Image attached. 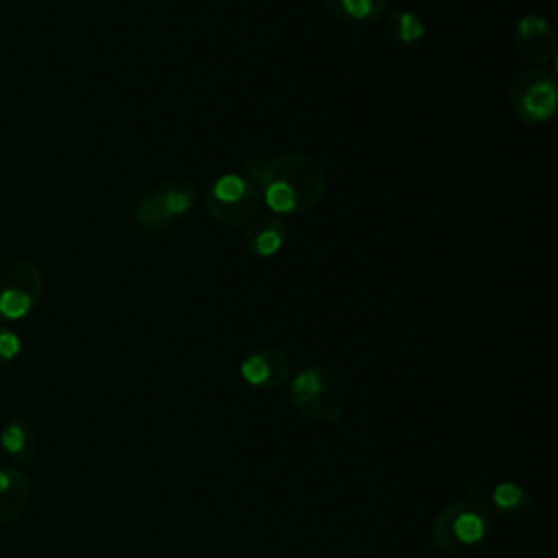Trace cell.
Returning <instances> with one entry per match:
<instances>
[{
    "label": "cell",
    "mask_w": 558,
    "mask_h": 558,
    "mask_svg": "<svg viewBox=\"0 0 558 558\" xmlns=\"http://www.w3.org/2000/svg\"><path fill=\"white\" fill-rule=\"evenodd\" d=\"M22 353L20 333L9 327V323H0V366H9Z\"/></svg>",
    "instance_id": "16"
},
{
    "label": "cell",
    "mask_w": 558,
    "mask_h": 558,
    "mask_svg": "<svg viewBox=\"0 0 558 558\" xmlns=\"http://www.w3.org/2000/svg\"><path fill=\"white\" fill-rule=\"evenodd\" d=\"M512 48L523 61L532 65L554 63L558 54L551 24L536 13H527L517 22L512 33Z\"/></svg>",
    "instance_id": "8"
},
{
    "label": "cell",
    "mask_w": 558,
    "mask_h": 558,
    "mask_svg": "<svg viewBox=\"0 0 558 558\" xmlns=\"http://www.w3.org/2000/svg\"><path fill=\"white\" fill-rule=\"evenodd\" d=\"M558 107V85L549 70L532 68L517 74L510 87V109L525 124H543L554 118Z\"/></svg>",
    "instance_id": "7"
},
{
    "label": "cell",
    "mask_w": 558,
    "mask_h": 558,
    "mask_svg": "<svg viewBox=\"0 0 558 558\" xmlns=\"http://www.w3.org/2000/svg\"><path fill=\"white\" fill-rule=\"evenodd\" d=\"M429 534L432 543L447 554L475 549L490 534L488 506L475 495H466L436 514Z\"/></svg>",
    "instance_id": "3"
},
{
    "label": "cell",
    "mask_w": 558,
    "mask_h": 558,
    "mask_svg": "<svg viewBox=\"0 0 558 558\" xmlns=\"http://www.w3.org/2000/svg\"><path fill=\"white\" fill-rule=\"evenodd\" d=\"M290 401L305 418L333 423L347 408L342 381L325 366H303L290 379Z\"/></svg>",
    "instance_id": "4"
},
{
    "label": "cell",
    "mask_w": 558,
    "mask_h": 558,
    "mask_svg": "<svg viewBox=\"0 0 558 558\" xmlns=\"http://www.w3.org/2000/svg\"><path fill=\"white\" fill-rule=\"evenodd\" d=\"M384 26L392 44L397 46H416L423 41L427 26L425 22L410 9H392L384 13Z\"/></svg>",
    "instance_id": "14"
},
{
    "label": "cell",
    "mask_w": 558,
    "mask_h": 558,
    "mask_svg": "<svg viewBox=\"0 0 558 558\" xmlns=\"http://www.w3.org/2000/svg\"><path fill=\"white\" fill-rule=\"evenodd\" d=\"M196 196V183L187 177H170L161 183H155L131 201V225L144 238H163L174 229L179 220L190 214Z\"/></svg>",
    "instance_id": "2"
},
{
    "label": "cell",
    "mask_w": 558,
    "mask_h": 558,
    "mask_svg": "<svg viewBox=\"0 0 558 558\" xmlns=\"http://www.w3.org/2000/svg\"><path fill=\"white\" fill-rule=\"evenodd\" d=\"M37 447V436L28 418L13 416L0 429V449L15 462L26 464L31 462Z\"/></svg>",
    "instance_id": "12"
},
{
    "label": "cell",
    "mask_w": 558,
    "mask_h": 558,
    "mask_svg": "<svg viewBox=\"0 0 558 558\" xmlns=\"http://www.w3.org/2000/svg\"><path fill=\"white\" fill-rule=\"evenodd\" d=\"M41 296L44 275L33 262H0V323H17L31 316Z\"/></svg>",
    "instance_id": "6"
},
{
    "label": "cell",
    "mask_w": 558,
    "mask_h": 558,
    "mask_svg": "<svg viewBox=\"0 0 558 558\" xmlns=\"http://www.w3.org/2000/svg\"><path fill=\"white\" fill-rule=\"evenodd\" d=\"M329 13L349 26H366L384 17L386 0H325Z\"/></svg>",
    "instance_id": "13"
},
{
    "label": "cell",
    "mask_w": 558,
    "mask_h": 558,
    "mask_svg": "<svg viewBox=\"0 0 558 558\" xmlns=\"http://www.w3.org/2000/svg\"><path fill=\"white\" fill-rule=\"evenodd\" d=\"M490 506L501 514V517H521L530 512L532 508V497L525 486L517 482H497L490 490Z\"/></svg>",
    "instance_id": "15"
},
{
    "label": "cell",
    "mask_w": 558,
    "mask_h": 558,
    "mask_svg": "<svg viewBox=\"0 0 558 558\" xmlns=\"http://www.w3.org/2000/svg\"><path fill=\"white\" fill-rule=\"evenodd\" d=\"M262 201L277 216H296L316 207L327 190V172L318 159L303 153L257 157L244 163Z\"/></svg>",
    "instance_id": "1"
},
{
    "label": "cell",
    "mask_w": 558,
    "mask_h": 558,
    "mask_svg": "<svg viewBox=\"0 0 558 558\" xmlns=\"http://www.w3.org/2000/svg\"><path fill=\"white\" fill-rule=\"evenodd\" d=\"M288 238V227L283 216L262 214L255 216L244 231V246L255 257H272L277 255Z\"/></svg>",
    "instance_id": "10"
},
{
    "label": "cell",
    "mask_w": 558,
    "mask_h": 558,
    "mask_svg": "<svg viewBox=\"0 0 558 558\" xmlns=\"http://www.w3.org/2000/svg\"><path fill=\"white\" fill-rule=\"evenodd\" d=\"M262 207V196L257 185L248 174L242 172H225L207 190L205 209L211 220L238 227L248 225Z\"/></svg>",
    "instance_id": "5"
},
{
    "label": "cell",
    "mask_w": 558,
    "mask_h": 558,
    "mask_svg": "<svg viewBox=\"0 0 558 558\" xmlns=\"http://www.w3.org/2000/svg\"><path fill=\"white\" fill-rule=\"evenodd\" d=\"M240 377L257 390L281 388L290 377V360L283 351L272 347L255 349L240 362Z\"/></svg>",
    "instance_id": "9"
},
{
    "label": "cell",
    "mask_w": 558,
    "mask_h": 558,
    "mask_svg": "<svg viewBox=\"0 0 558 558\" xmlns=\"http://www.w3.org/2000/svg\"><path fill=\"white\" fill-rule=\"evenodd\" d=\"M31 482L15 466H0V525L15 521L28 504Z\"/></svg>",
    "instance_id": "11"
}]
</instances>
